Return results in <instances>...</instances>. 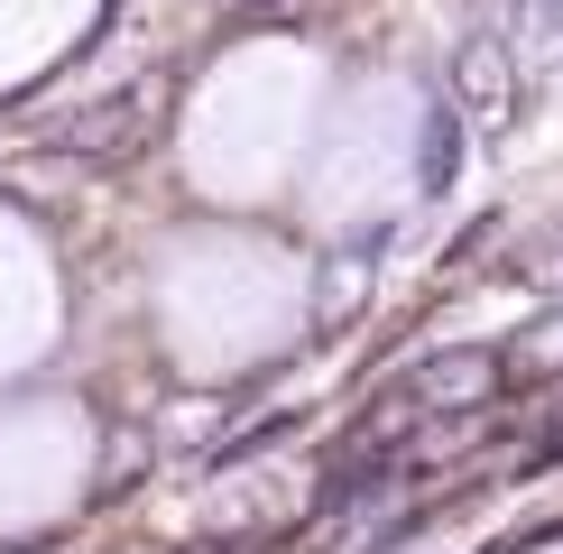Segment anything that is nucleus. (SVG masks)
<instances>
[{
  "label": "nucleus",
  "mask_w": 563,
  "mask_h": 554,
  "mask_svg": "<svg viewBox=\"0 0 563 554\" xmlns=\"http://www.w3.org/2000/svg\"><path fill=\"white\" fill-rule=\"evenodd\" d=\"M462 84H472V102H489V111H499V46H472V56H462Z\"/></svg>",
  "instance_id": "obj_1"
}]
</instances>
